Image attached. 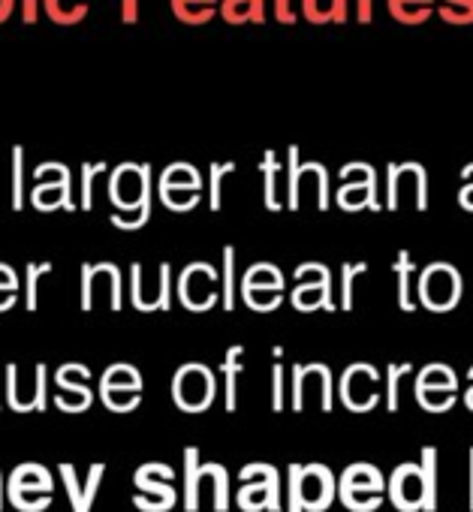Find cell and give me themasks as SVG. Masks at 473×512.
<instances>
[{
    "label": "cell",
    "mask_w": 473,
    "mask_h": 512,
    "mask_svg": "<svg viewBox=\"0 0 473 512\" xmlns=\"http://www.w3.org/2000/svg\"><path fill=\"white\" fill-rule=\"evenodd\" d=\"M109 199L121 208V211H136V217L124 226V229H136L148 220L151 214V175L148 166H136V163H121L112 175L109 184Z\"/></svg>",
    "instance_id": "obj_1"
},
{
    "label": "cell",
    "mask_w": 473,
    "mask_h": 512,
    "mask_svg": "<svg viewBox=\"0 0 473 512\" xmlns=\"http://www.w3.org/2000/svg\"><path fill=\"white\" fill-rule=\"evenodd\" d=\"M52 473L43 464H19L10 476V503L22 512H43L52 506Z\"/></svg>",
    "instance_id": "obj_2"
},
{
    "label": "cell",
    "mask_w": 473,
    "mask_h": 512,
    "mask_svg": "<svg viewBox=\"0 0 473 512\" xmlns=\"http://www.w3.org/2000/svg\"><path fill=\"white\" fill-rule=\"evenodd\" d=\"M383 476L374 464H350L341 476V500L353 512H374L383 503Z\"/></svg>",
    "instance_id": "obj_3"
},
{
    "label": "cell",
    "mask_w": 473,
    "mask_h": 512,
    "mask_svg": "<svg viewBox=\"0 0 473 512\" xmlns=\"http://www.w3.org/2000/svg\"><path fill=\"white\" fill-rule=\"evenodd\" d=\"M172 398L181 410L199 413L214 398V377L205 365H184L172 380Z\"/></svg>",
    "instance_id": "obj_4"
},
{
    "label": "cell",
    "mask_w": 473,
    "mask_h": 512,
    "mask_svg": "<svg viewBox=\"0 0 473 512\" xmlns=\"http://www.w3.org/2000/svg\"><path fill=\"white\" fill-rule=\"evenodd\" d=\"M139 392H142V377L133 365H112L103 374L100 395L109 410L127 413V410L139 407Z\"/></svg>",
    "instance_id": "obj_5"
},
{
    "label": "cell",
    "mask_w": 473,
    "mask_h": 512,
    "mask_svg": "<svg viewBox=\"0 0 473 512\" xmlns=\"http://www.w3.org/2000/svg\"><path fill=\"white\" fill-rule=\"evenodd\" d=\"M299 494L305 512H323L335 500V476L326 464H308L299 473Z\"/></svg>",
    "instance_id": "obj_6"
},
{
    "label": "cell",
    "mask_w": 473,
    "mask_h": 512,
    "mask_svg": "<svg viewBox=\"0 0 473 512\" xmlns=\"http://www.w3.org/2000/svg\"><path fill=\"white\" fill-rule=\"evenodd\" d=\"M389 494H392V503L401 512L422 509L425 506V473H422V464H401L392 473Z\"/></svg>",
    "instance_id": "obj_7"
},
{
    "label": "cell",
    "mask_w": 473,
    "mask_h": 512,
    "mask_svg": "<svg viewBox=\"0 0 473 512\" xmlns=\"http://www.w3.org/2000/svg\"><path fill=\"white\" fill-rule=\"evenodd\" d=\"M175 476V470L169 464H160V461H151V464H142L133 476L136 488L142 494H151L157 497V512H169L175 506V488L169 485Z\"/></svg>",
    "instance_id": "obj_8"
},
{
    "label": "cell",
    "mask_w": 473,
    "mask_h": 512,
    "mask_svg": "<svg viewBox=\"0 0 473 512\" xmlns=\"http://www.w3.org/2000/svg\"><path fill=\"white\" fill-rule=\"evenodd\" d=\"M103 473H106V464H91V470H88V482H85V488H79L76 467H73V464H61V476H64L67 494H70V500H73V512H91L94 497H97L100 482H103Z\"/></svg>",
    "instance_id": "obj_9"
},
{
    "label": "cell",
    "mask_w": 473,
    "mask_h": 512,
    "mask_svg": "<svg viewBox=\"0 0 473 512\" xmlns=\"http://www.w3.org/2000/svg\"><path fill=\"white\" fill-rule=\"evenodd\" d=\"M422 299L428 308H449L458 299V275L449 266H434L422 281Z\"/></svg>",
    "instance_id": "obj_10"
},
{
    "label": "cell",
    "mask_w": 473,
    "mask_h": 512,
    "mask_svg": "<svg viewBox=\"0 0 473 512\" xmlns=\"http://www.w3.org/2000/svg\"><path fill=\"white\" fill-rule=\"evenodd\" d=\"M199 482H202V464H199V449L187 446L184 449V509L196 512L199 509Z\"/></svg>",
    "instance_id": "obj_11"
},
{
    "label": "cell",
    "mask_w": 473,
    "mask_h": 512,
    "mask_svg": "<svg viewBox=\"0 0 473 512\" xmlns=\"http://www.w3.org/2000/svg\"><path fill=\"white\" fill-rule=\"evenodd\" d=\"M43 4H46L49 19L58 22V25H76L88 13L85 0H43Z\"/></svg>",
    "instance_id": "obj_12"
},
{
    "label": "cell",
    "mask_w": 473,
    "mask_h": 512,
    "mask_svg": "<svg viewBox=\"0 0 473 512\" xmlns=\"http://www.w3.org/2000/svg\"><path fill=\"white\" fill-rule=\"evenodd\" d=\"M422 473H425V512L437 509V449L425 446L422 449Z\"/></svg>",
    "instance_id": "obj_13"
},
{
    "label": "cell",
    "mask_w": 473,
    "mask_h": 512,
    "mask_svg": "<svg viewBox=\"0 0 473 512\" xmlns=\"http://www.w3.org/2000/svg\"><path fill=\"white\" fill-rule=\"evenodd\" d=\"M211 4L214 0H172V10L178 19L190 22V25H199L205 19H211Z\"/></svg>",
    "instance_id": "obj_14"
},
{
    "label": "cell",
    "mask_w": 473,
    "mask_h": 512,
    "mask_svg": "<svg viewBox=\"0 0 473 512\" xmlns=\"http://www.w3.org/2000/svg\"><path fill=\"white\" fill-rule=\"evenodd\" d=\"M160 187H187V190H199V175L193 166H184V163H172L163 178H160Z\"/></svg>",
    "instance_id": "obj_15"
},
{
    "label": "cell",
    "mask_w": 473,
    "mask_h": 512,
    "mask_svg": "<svg viewBox=\"0 0 473 512\" xmlns=\"http://www.w3.org/2000/svg\"><path fill=\"white\" fill-rule=\"evenodd\" d=\"M202 473L214 479V509L226 512L229 509V479H226V467L220 464H202Z\"/></svg>",
    "instance_id": "obj_16"
},
{
    "label": "cell",
    "mask_w": 473,
    "mask_h": 512,
    "mask_svg": "<svg viewBox=\"0 0 473 512\" xmlns=\"http://www.w3.org/2000/svg\"><path fill=\"white\" fill-rule=\"evenodd\" d=\"M160 196L169 208L175 211H184V208H193L199 202L196 190H187V187H160Z\"/></svg>",
    "instance_id": "obj_17"
},
{
    "label": "cell",
    "mask_w": 473,
    "mask_h": 512,
    "mask_svg": "<svg viewBox=\"0 0 473 512\" xmlns=\"http://www.w3.org/2000/svg\"><path fill=\"white\" fill-rule=\"evenodd\" d=\"M239 356H242V347H232L229 356H226V410H235V371H239Z\"/></svg>",
    "instance_id": "obj_18"
},
{
    "label": "cell",
    "mask_w": 473,
    "mask_h": 512,
    "mask_svg": "<svg viewBox=\"0 0 473 512\" xmlns=\"http://www.w3.org/2000/svg\"><path fill=\"white\" fill-rule=\"evenodd\" d=\"M299 473H302V464H293L290 467V488H287V494H290V512H305L302 494H299Z\"/></svg>",
    "instance_id": "obj_19"
},
{
    "label": "cell",
    "mask_w": 473,
    "mask_h": 512,
    "mask_svg": "<svg viewBox=\"0 0 473 512\" xmlns=\"http://www.w3.org/2000/svg\"><path fill=\"white\" fill-rule=\"evenodd\" d=\"M13 166H16V172H13V205L22 208V148L13 151Z\"/></svg>",
    "instance_id": "obj_20"
},
{
    "label": "cell",
    "mask_w": 473,
    "mask_h": 512,
    "mask_svg": "<svg viewBox=\"0 0 473 512\" xmlns=\"http://www.w3.org/2000/svg\"><path fill=\"white\" fill-rule=\"evenodd\" d=\"M103 169V163H94V166H85L82 169V205L91 208V184H94V175Z\"/></svg>",
    "instance_id": "obj_21"
},
{
    "label": "cell",
    "mask_w": 473,
    "mask_h": 512,
    "mask_svg": "<svg viewBox=\"0 0 473 512\" xmlns=\"http://www.w3.org/2000/svg\"><path fill=\"white\" fill-rule=\"evenodd\" d=\"M49 266H28V308H37V278L46 275Z\"/></svg>",
    "instance_id": "obj_22"
},
{
    "label": "cell",
    "mask_w": 473,
    "mask_h": 512,
    "mask_svg": "<svg viewBox=\"0 0 473 512\" xmlns=\"http://www.w3.org/2000/svg\"><path fill=\"white\" fill-rule=\"evenodd\" d=\"M410 371V365H398V368H389V410H395L398 407V377L401 374H407Z\"/></svg>",
    "instance_id": "obj_23"
},
{
    "label": "cell",
    "mask_w": 473,
    "mask_h": 512,
    "mask_svg": "<svg viewBox=\"0 0 473 512\" xmlns=\"http://www.w3.org/2000/svg\"><path fill=\"white\" fill-rule=\"evenodd\" d=\"M46 380H49V371H46V365H37V389H34V410H43V407H46Z\"/></svg>",
    "instance_id": "obj_24"
},
{
    "label": "cell",
    "mask_w": 473,
    "mask_h": 512,
    "mask_svg": "<svg viewBox=\"0 0 473 512\" xmlns=\"http://www.w3.org/2000/svg\"><path fill=\"white\" fill-rule=\"evenodd\" d=\"M0 290H19V281H16V275H13V269L10 266H4L0 263Z\"/></svg>",
    "instance_id": "obj_25"
},
{
    "label": "cell",
    "mask_w": 473,
    "mask_h": 512,
    "mask_svg": "<svg viewBox=\"0 0 473 512\" xmlns=\"http://www.w3.org/2000/svg\"><path fill=\"white\" fill-rule=\"evenodd\" d=\"M40 0H25V22H37Z\"/></svg>",
    "instance_id": "obj_26"
},
{
    "label": "cell",
    "mask_w": 473,
    "mask_h": 512,
    "mask_svg": "<svg viewBox=\"0 0 473 512\" xmlns=\"http://www.w3.org/2000/svg\"><path fill=\"white\" fill-rule=\"evenodd\" d=\"M139 0H124V22H136Z\"/></svg>",
    "instance_id": "obj_27"
},
{
    "label": "cell",
    "mask_w": 473,
    "mask_h": 512,
    "mask_svg": "<svg viewBox=\"0 0 473 512\" xmlns=\"http://www.w3.org/2000/svg\"><path fill=\"white\" fill-rule=\"evenodd\" d=\"M13 4H16V0H0V22H7V19H10Z\"/></svg>",
    "instance_id": "obj_28"
},
{
    "label": "cell",
    "mask_w": 473,
    "mask_h": 512,
    "mask_svg": "<svg viewBox=\"0 0 473 512\" xmlns=\"http://www.w3.org/2000/svg\"><path fill=\"white\" fill-rule=\"evenodd\" d=\"M281 407V368H275V410Z\"/></svg>",
    "instance_id": "obj_29"
},
{
    "label": "cell",
    "mask_w": 473,
    "mask_h": 512,
    "mask_svg": "<svg viewBox=\"0 0 473 512\" xmlns=\"http://www.w3.org/2000/svg\"><path fill=\"white\" fill-rule=\"evenodd\" d=\"M470 509H473V449H470Z\"/></svg>",
    "instance_id": "obj_30"
},
{
    "label": "cell",
    "mask_w": 473,
    "mask_h": 512,
    "mask_svg": "<svg viewBox=\"0 0 473 512\" xmlns=\"http://www.w3.org/2000/svg\"><path fill=\"white\" fill-rule=\"evenodd\" d=\"M0 509H4V473H0Z\"/></svg>",
    "instance_id": "obj_31"
}]
</instances>
